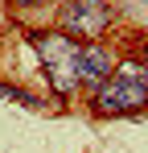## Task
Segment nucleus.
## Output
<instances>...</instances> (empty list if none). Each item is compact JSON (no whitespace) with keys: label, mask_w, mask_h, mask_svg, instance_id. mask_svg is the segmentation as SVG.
Masks as SVG:
<instances>
[{"label":"nucleus","mask_w":148,"mask_h":153,"mask_svg":"<svg viewBox=\"0 0 148 153\" xmlns=\"http://www.w3.org/2000/svg\"><path fill=\"white\" fill-rule=\"evenodd\" d=\"M95 112H136V108H148V66L144 62H123L119 71H111V79L95 87V100H91Z\"/></svg>","instance_id":"1"},{"label":"nucleus","mask_w":148,"mask_h":153,"mask_svg":"<svg viewBox=\"0 0 148 153\" xmlns=\"http://www.w3.org/2000/svg\"><path fill=\"white\" fill-rule=\"evenodd\" d=\"M33 50L41 58V71H45L49 87H53V95H70L74 87H78V42H70L66 33H37L33 37Z\"/></svg>","instance_id":"2"},{"label":"nucleus","mask_w":148,"mask_h":153,"mask_svg":"<svg viewBox=\"0 0 148 153\" xmlns=\"http://www.w3.org/2000/svg\"><path fill=\"white\" fill-rule=\"evenodd\" d=\"M107 4L103 0H70L62 8V33L66 37H99L107 29Z\"/></svg>","instance_id":"3"},{"label":"nucleus","mask_w":148,"mask_h":153,"mask_svg":"<svg viewBox=\"0 0 148 153\" xmlns=\"http://www.w3.org/2000/svg\"><path fill=\"white\" fill-rule=\"evenodd\" d=\"M107 79H111V54L103 50V46H86V50L78 54V83L103 87Z\"/></svg>","instance_id":"4"},{"label":"nucleus","mask_w":148,"mask_h":153,"mask_svg":"<svg viewBox=\"0 0 148 153\" xmlns=\"http://www.w3.org/2000/svg\"><path fill=\"white\" fill-rule=\"evenodd\" d=\"M0 95H4V100H17V103H25V108H41V100L25 95V91H17V87H0Z\"/></svg>","instance_id":"5"},{"label":"nucleus","mask_w":148,"mask_h":153,"mask_svg":"<svg viewBox=\"0 0 148 153\" xmlns=\"http://www.w3.org/2000/svg\"><path fill=\"white\" fill-rule=\"evenodd\" d=\"M17 4H45V0H17Z\"/></svg>","instance_id":"6"},{"label":"nucleus","mask_w":148,"mask_h":153,"mask_svg":"<svg viewBox=\"0 0 148 153\" xmlns=\"http://www.w3.org/2000/svg\"><path fill=\"white\" fill-rule=\"evenodd\" d=\"M144 66H148V46H144Z\"/></svg>","instance_id":"7"}]
</instances>
